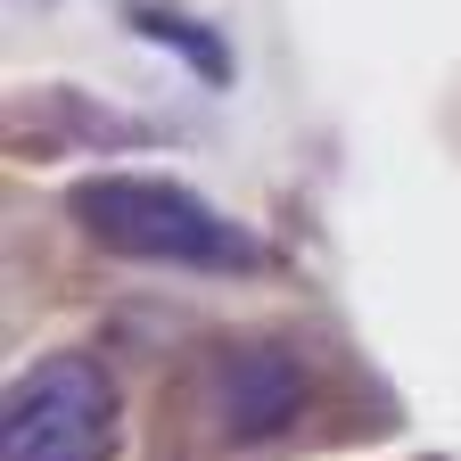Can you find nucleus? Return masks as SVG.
<instances>
[{"mask_svg": "<svg viewBox=\"0 0 461 461\" xmlns=\"http://www.w3.org/2000/svg\"><path fill=\"white\" fill-rule=\"evenodd\" d=\"M67 214L99 248L140 256V264H182V272H248L256 240L240 222H222L206 198L182 182H149V173H91L67 190Z\"/></svg>", "mask_w": 461, "mask_h": 461, "instance_id": "1", "label": "nucleus"}, {"mask_svg": "<svg viewBox=\"0 0 461 461\" xmlns=\"http://www.w3.org/2000/svg\"><path fill=\"white\" fill-rule=\"evenodd\" d=\"M115 453V379L91 355H41L9 379L0 461H107Z\"/></svg>", "mask_w": 461, "mask_h": 461, "instance_id": "2", "label": "nucleus"}, {"mask_svg": "<svg viewBox=\"0 0 461 461\" xmlns=\"http://www.w3.org/2000/svg\"><path fill=\"white\" fill-rule=\"evenodd\" d=\"M297 412H305V355L297 346L248 338V346H222V355L206 363V420H214V437L272 445L280 429H297Z\"/></svg>", "mask_w": 461, "mask_h": 461, "instance_id": "3", "label": "nucleus"}]
</instances>
